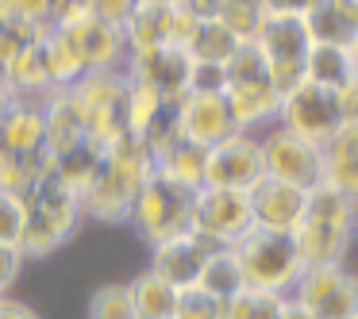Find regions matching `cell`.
<instances>
[{"instance_id": "16", "label": "cell", "mask_w": 358, "mask_h": 319, "mask_svg": "<svg viewBox=\"0 0 358 319\" xmlns=\"http://www.w3.org/2000/svg\"><path fill=\"white\" fill-rule=\"evenodd\" d=\"M304 20H308L312 43L350 50V43L358 39V0H316V8Z\"/></svg>"}, {"instance_id": "13", "label": "cell", "mask_w": 358, "mask_h": 319, "mask_svg": "<svg viewBox=\"0 0 358 319\" xmlns=\"http://www.w3.org/2000/svg\"><path fill=\"white\" fill-rule=\"evenodd\" d=\"M216 250H224V246L212 242L208 235H201V231H189V235H178V239H170V242L150 246L147 269H155L158 277H166L178 288H193L196 277H201V269H204V262H208Z\"/></svg>"}, {"instance_id": "11", "label": "cell", "mask_w": 358, "mask_h": 319, "mask_svg": "<svg viewBox=\"0 0 358 319\" xmlns=\"http://www.w3.org/2000/svg\"><path fill=\"white\" fill-rule=\"evenodd\" d=\"M262 173H266L262 147H258V135L250 131H235L231 139L208 147V154H204V185L250 193V185Z\"/></svg>"}, {"instance_id": "9", "label": "cell", "mask_w": 358, "mask_h": 319, "mask_svg": "<svg viewBox=\"0 0 358 319\" xmlns=\"http://www.w3.org/2000/svg\"><path fill=\"white\" fill-rule=\"evenodd\" d=\"M289 296L301 300L316 319H350L358 316V269H350V262L308 265Z\"/></svg>"}, {"instance_id": "18", "label": "cell", "mask_w": 358, "mask_h": 319, "mask_svg": "<svg viewBox=\"0 0 358 319\" xmlns=\"http://www.w3.org/2000/svg\"><path fill=\"white\" fill-rule=\"evenodd\" d=\"M193 288H201L204 296H212V300H220V304H227L231 296H239L243 288H247V281H243V269H239V262H235L231 246L216 250V254L204 262V269H201V277H196Z\"/></svg>"}, {"instance_id": "29", "label": "cell", "mask_w": 358, "mask_h": 319, "mask_svg": "<svg viewBox=\"0 0 358 319\" xmlns=\"http://www.w3.org/2000/svg\"><path fill=\"white\" fill-rule=\"evenodd\" d=\"M281 319H316L308 308H304L301 300H293V296H285V308H281Z\"/></svg>"}, {"instance_id": "1", "label": "cell", "mask_w": 358, "mask_h": 319, "mask_svg": "<svg viewBox=\"0 0 358 319\" xmlns=\"http://www.w3.org/2000/svg\"><path fill=\"white\" fill-rule=\"evenodd\" d=\"M293 242L304 269L350 262V250L358 246V200H350L327 181L308 188L304 212L293 227Z\"/></svg>"}, {"instance_id": "4", "label": "cell", "mask_w": 358, "mask_h": 319, "mask_svg": "<svg viewBox=\"0 0 358 319\" xmlns=\"http://www.w3.org/2000/svg\"><path fill=\"white\" fill-rule=\"evenodd\" d=\"M193 204H196V188L181 185V181L166 177L162 170H155L143 188L135 193L131 212H127L124 223L135 231V239L158 246V242H170L178 235L193 231Z\"/></svg>"}, {"instance_id": "7", "label": "cell", "mask_w": 358, "mask_h": 319, "mask_svg": "<svg viewBox=\"0 0 358 319\" xmlns=\"http://www.w3.org/2000/svg\"><path fill=\"white\" fill-rule=\"evenodd\" d=\"M343 101L339 93H331V89L316 85V81L304 77L301 85L285 89L278 101V124L285 127V131L301 135V139L316 142V147H324L327 139H331L335 131L343 127Z\"/></svg>"}, {"instance_id": "28", "label": "cell", "mask_w": 358, "mask_h": 319, "mask_svg": "<svg viewBox=\"0 0 358 319\" xmlns=\"http://www.w3.org/2000/svg\"><path fill=\"white\" fill-rule=\"evenodd\" d=\"M0 319H43V311L27 300H16V296H4L0 300Z\"/></svg>"}, {"instance_id": "8", "label": "cell", "mask_w": 358, "mask_h": 319, "mask_svg": "<svg viewBox=\"0 0 358 319\" xmlns=\"http://www.w3.org/2000/svg\"><path fill=\"white\" fill-rule=\"evenodd\" d=\"M258 147H262V165L270 177L289 181L296 188L324 185V147L285 131L281 124L262 127L258 131Z\"/></svg>"}, {"instance_id": "30", "label": "cell", "mask_w": 358, "mask_h": 319, "mask_svg": "<svg viewBox=\"0 0 358 319\" xmlns=\"http://www.w3.org/2000/svg\"><path fill=\"white\" fill-rule=\"evenodd\" d=\"M143 8H170V4H178V0H139Z\"/></svg>"}, {"instance_id": "25", "label": "cell", "mask_w": 358, "mask_h": 319, "mask_svg": "<svg viewBox=\"0 0 358 319\" xmlns=\"http://www.w3.org/2000/svg\"><path fill=\"white\" fill-rule=\"evenodd\" d=\"M24 265H27L24 246H16V242H0V296H8L12 288H16V281L24 277Z\"/></svg>"}, {"instance_id": "6", "label": "cell", "mask_w": 358, "mask_h": 319, "mask_svg": "<svg viewBox=\"0 0 358 319\" xmlns=\"http://www.w3.org/2000/svg\"><path fill=\"white\" fill-rule=\"evenodd\" d=\"M255 50L262 54L266 73H270L273 89L285 93V89L301 85L308 77V54H312V31L304 16H262L255 39Z\"/></svg>"}, {"instance_id": "19", "label": "cell", "mask_w": 358, "mask_h": 319, "mask_svg": "<svg viewBox=\"0 0 358 319\" xmlns=\"http://www.w3.org/2000/svg\"><path fill=\"white\" fill-rule=\"evenodd\" d=\"M308 81L331 89V93H343V89L355 81V58H350V50L316 43L312 54H308Z\"/></svg>"}, {"instance_id": "17", "label": "cell", "mask_w": 358, "mask_h": 319, "mask_svg": "<svg viewBox=\"0 0 358 319\" xmlns=\"http://www.w3.org/2000/svg\"><path fill=\"white\" fill-rule=\"evenodd\" d=\"M131 311L135 319H178V300L181 288L170 285L166 277H158L155 269H139L131 281Z\"/></svg>"}, {"instance_id": "12", "label": "cell", "mask_w": 358, "mask_h": 319, "mask_svg": "<svg viewBox=\"0 0 358 319\" xmlns=\"http://www.w3.org/2000/svg\"><path fill=\"white\" fill-rule=\"evenodd\" d=\"M239 131L224 93H185L178 101V135L193 147H216Z\"/></svg>"}, {"instance_id": "33", "label": "cell", "mask_w": 358, "mask_h": 319, "mask_svg": "<svg viewBox=\"0 0 358 319\" xmlns=\"http://www.w3.org/2000/svg\"><path fill=\"white\" fill-rule=\"evenodd\" d=\"M0 300H4V296H0Z\"/></svg>"}, {"instance_id": "22", "label": "cell", "mask_w": 358, "mask_h": 319, "mask_svg": "<svg viewBox=\"0 0 358 319\" xmlns=\"http://www.w3.org/2000/svg\"><path fill=\"white\" fill-rule=\"evenodd\" d=\"M85 319H135L127 281H108V285L93 288L85 304Z\"/></svg>"}, {"instance_id": "23", "label": "cell", "mask_w": 358, "mask_h": 319, "mask_svg": "<svg viewBox=\"0 0 358 319\" xmlns=\"http://www.w3.org/2000/svg\"><path fill=\"white\" fill-rule=\"evenodd\" d=\"M24 216H27L24 196L0 185V242H16L20 246V239H24Z\"/></svg>"}, {"instance_id": "24", "label": "cell", "mask_w": 358, "mask_h": 319, "mask_svg": "<svg viewBox=\"0 0 358 319\" xmlns=\"http://www.w3.org/2000/svg\"><path fill=\"white\" fill-rule=\"evenodd\" d=\"M178 319H224V304L204 296L201 288H181Z\"/></svg>"}, {"instance_id": "20", "label": "cell", "mask_w": 358, "mask_h": 319, "mask_svg": "<svg viewBox=\"0 0 358 319\" xmlns=\"http://www.w3.org/2000/svg\"><path fill=\"white\" fill-rule=\"evenodd\" d=\"M204 154H208L204 147H193V142L178 139L155 154V170H162L166 177L181 181L189 188H201L204 185Z\"/></svg>"}, {"instance_id": "31", "label": "cell", "mask_w": 358, "mask_h": 319, "mask_svg": "<svg viewBox=\"0 0 358 319\" xmlns=\"http://www.w3.org/2000/svg\"><path fill=\"white\" fill-rule=\"evenodd\" d=\"M350 58H355V81H358V39L350 43Z\"/></svg>"}, {"instance_id": "27", "label": "cell", "mask_w": 358, "mask_h": 319, "mask_svg": "<svg viewBox=\"0 0 358 319\" xmlns=\"http://www.w3.org/2000/svg\"><path fill=\"white\" fill-rule=\"evenodd\" d=\"M316 8V0H262L266 16H308Z\"/></svg>"}, {"instance_id": "14", "label": "cell", "mask_w": 358, "mask_h": 319, "mask_svg": "<svg viewBox=\"0 0 358 319\" xmlns=\"http://www.w3.org/2000/svg\"><path fill=\"white\" fill-rule=\"evenodd\" d=\"M250 216H255V227L262 231H281V235H293L296 219L304 212V200H308V188H296L289 181H278L270 173L250 185Z\"/></svg>"}, {"instance_id": "15", "label": "cell", "mask_w": 358, "mask_h": 319, "mask_svg": "<svg viewBox=\"0 0 358 319\" xmlns=\"http://www.w3.org/2000/svg\"><path fill=\"white\" fill-rule=\"evenodd\" d=\"M324 181L358 200V119H343V127L324 142Z\"/></svg>"}, {"instance_id": "2", "label": "cell", "mask_w": 358, "mask_h": 319, "mask_svg": "<svg viewBox=\"0 0 358 319\" xmlns=\"http://www.w3.org/2000/svg\"><path fill=\"white\" fill-rule=\"evenodd\" d=\"M155 173V154L147 142H139L135 135H124L120 142L104 147V162L96 173L93 188L81 196V212L101 223H124L131 212L135 193L143 188V181Z\"/></svg>"}, {"instance_id": "21", "label": "cell", "mask_w": 358, "mask_h": 319, "mask_svg": "<svg viewBox=\"0 0 358 319\" xmlns=\"http://www.w3.org/2000/svg\"><path fill=\"white\" fill-rule=\"evenodd\" d=\"M285 296L262 292V288H243L239 296L224 304V319H281Z\"/></svg>"}, {"instance_id": "26", "label": "cell", "mask_w": 358, "mask_h": 319, "mask_svg": "<svg viewBox=\"0 0 358 319\" xmlns=\"http://www.w3.org/2000/svg\"><path fill=\"white\" fill-rule=\"evenodd\" d=\"M135 8H139V0H89V16L108 27H120V31H124V24L131 20Z\"/></svg>"}, {"instance_id": "32", "label": "cell", "mask_w": 358, "mask_h": 319, "mask_svg": "<svg viewBox=\"0 0 358 319\" xmlns=\"http://www.w3.org/2000/svg\"><path fill=\"white\" fill-rule=\"evenodd\" d=\"M350 319H358V316H350Z\"/></svg>"}, {"instance_id": "10", "label": "cell", "mask_w": 358, "mask_h": 319, "mask_svg": "<svg viewBox=\"0 0 358 319\" xmlns=\"http://www.w3.org/2000/svg\"><path fill=\"white\" fill-rule=\"evenodd\" d=\"M255 227L250 216V196L239 188H216V185H201L196 188V204H193V231L208 235L220 246H231L243 235Z\"/></svg>"}, {"instance_id": "3", "label": "cell", "mask_w": 358, "mask_h": 319, "mask_svg": "<svg viewBox=\"0 0 358 319\" xmlns=\"http://www.w3.org/2000/svg\"><path fill=\"white\" fill-rule=\"evenodd\" d=\"M24 208H27V216H24V239H20V246H24L27 262H43V258L58 254L78 235L81 219H85L81 200L70 188L58 185L50 173L24 193Z\"/></svg>"}, {"instance_id": "5", "label": "cell", "mask_w": 358, "mask_h": 319, "mask_svg": "<svg viewBox=\"0 0 358 319\" xmlns=\"http://www.w3.org/2000/svg\"><path fill=\"white\" fill-rule=\"evenodd\" d=\"M231 254L243 269L247 288H262V292L289 296L296 285V277L304 273V262H301V254H296L293 235H281V231L250 227L239 242H231Z\"/></svg>"}]
</instances>
